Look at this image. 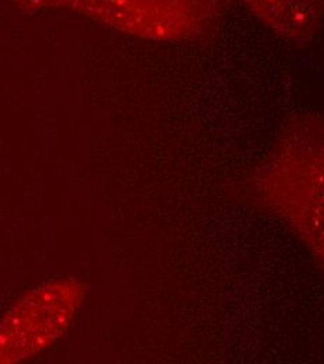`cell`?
Here are the masks:
<instances>
[{
    "instance_id": "obj_2",
    "label": "cell",
    "mask_w": 324,
    "mask_h": 364,
    "mask_svg": "<svg viewBox=\"0 0 324 364\" xmlns=\"http://www.w3.org/2000/svg\"><path fill=\"white\" fill-rule=\"evenodd\" d=\"M27 10L62 9L148 41H184L207 33L223 0H16Z\"/></svg>"
},
{
    "instance_id": "obj_4",
    "label": "cell",
    "mask_w": 324,
    "mask_h": 364,
    "mask_svg": "<svg viewBox=\"0 0 324 364\" xmlns=\"http://www.w3.org/2000/svg\"><path fill=\"white\" fill-rule=\"evenodd\" d=\"M263 24L288 40H311L323 18V0H242Z\"/></svg>"
},
{
    "instance_id": "obj_1",
    "label": "cell",
    "mask_w": 324,
    "mask_h": 364,
    "mask_svg": "<svg viewBox=\"0 0 324 364\" xmlns=\"http://www.w3.org/2000/svg\"><path fill=\"white\" fill-rule=\"evenodd\" d=\"M260 200L281 215L316 258L323 257V143L319 121L306 119L282 137L257 177Z\"/></svg>"
},
{
    "instance_id": "obj_3",
    "label": "cell",
    "mask_w": 324,
    "mask_h": 364,
    "mask_svg": "<svg viewBox=\"0 0 324 364\" xmlns=\"http://www.w3.org/2000/svg\"><path fill=\"white\" fill-rule=\"evenodd\" d=\"M89 286L62 277L21 296L0 318V364L28 360L49 349L70 328Z\"/></svg>"
}]
</instances>
